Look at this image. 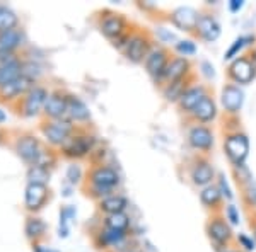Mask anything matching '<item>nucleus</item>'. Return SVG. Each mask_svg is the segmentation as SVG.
<instances>
[{"label": "nucleus", "instance_id": "nucleus-27", "mask_svg": "<svg viewBox=\"0 0 256 252\" xmlns=\"http://www.w3.org/2000/svg\"><path fill=\"white\" fill-rule=\"evenodd\" d=\"M24 234L32 244H40L44 239V234H46V223L36 215H30L26 218V223H24Z\"/></svg>", "mask_w": 256, "mask_h": 252}, {"label": "nucleus", "instance_id": "nucleus-34", "mask_svg": "<svg viewBox=\"0 0 256 252\" xmlns=\"http://www.w3.org/2000/svg\"><path fill=\"white\" fill-rule=\"evenodd\" d=\"M232 176H234V179H236V184L239 188H244L246 184L253 183V176H251V171L248 169L246 164L232 165Z\"/></svg>", "mask_w": 256, "mask_h": 252}, {"label": "nucleus", "instance_id": "nucleus-20", "mask_svg": "<svg viewBox=\"0 0 256 252\" xmlns=\"http://www.w3.org/2000/svg\"><path fill=\"white\" fill-rule=\"evenodd\" d=\"M195 36L198 39L205 41V43H214L220 36V24L214 17L210 12H200L196 22Z\"/></svg>", "mask_w": 256, "mask_h": 252}, {"label": "nucleus", "instance_id": "nucleus-35", "mask_svg": "<svg viewBox=\"0 0 256 252\" xmlns=\"http://www.w3.org/2000/svg\"><path fill=\"white\" fill-rule=\"evenodd\" d=\"M241 200L250 210H256V184L254 181L250 184H246L244 188H241Z\"/></svg>", "mask_w": 256, "mask_h": 252}, {"label": "nucleus", "instance_id": "nucleus-21", "mask_svg": "<svg viewBox=\"0 0 256 252\" xmlns=\"http://www.w3.org/2000/svg\"><path fill=\"white\" fill-rule=\"evenodd\" d=\"M210 94V89L208 85L205 84H198V82H195V84L190 87L186 92H184V96L180 99V102H178V109L181 111V113H184L186 116H190L192 114V111L195 109V107L200 104L202 101H204L205 97H207Z\"/></svg>", "mask_w": 256, "mask_h": 252}, {"label": "nucleus", "instance_id": "nucleus-12", "mask_svg": "<svg viewBox=\"0 0 256 252\" xmlns=\"http://www.w3.org/2000/svg\"><path fill=\"white\" fill-rule=\"evenodd\" d=\"M216 169H214L212 162L208 160L207 155H198L192 164V169H190V179H192V184L196 186V188L204 189L207 186L214 184L216 181Z\"/></svg>", "mask_w": 256, "mask_h": 252}, {"label": "nucleus", "instance_id": "nucleus-2", "mask_svg": "<svg viewBox=\"0 0 256 252\" xmlns=\"http://www.w3.org/2000/svg\"><path fill=\"white\" fill-rule=\"evenodd\" d=\"M16 152L20 159L30 167L41 165V167H52L55 164V157H52V150H46L38 138L31 133L20 135L16 142Z\"/></svg>", "mask_w": 256, "mask_h": 252}, {"label": "nucleus", "instance_id": "nucleus-7", "mask_svg": "<svg viewBox=\"0 0 256 252\" xmlns=\"http://www.w3.org/2000/svg\"><path fill=\"white\" fill-rule=\"evenodd\" d=\"M152 48H154V39H152L150 32L147 29H137L132 31L130 41L123 49V53L132 63H144Z\"/></svg>", "mask_w": 256, "mask_h": 252}, {"label": "nucleus", "instance_id": "nucleus-5", "mask_svg": "<svg viewBox=\"0 0 256 252\" xmlns=\"http://www.w3.org/2000/svg\"><path fill=\"white\" fill-rule=\"evenodd\" d=\"M224 154L230 165H242L250 155V138L242 130L224 135Z\"/></svg>", "mask_w": 256, "mask_h": 252}, {"label": "nucleus", "instance_id": "nucleus-9", "mask_svg": "<svg viewBox=\"0 0 256 252\" xmlns=\"http://www.w3.org/2000/svg\"><path fill=\"white\" fill-rule=\"evenodd\" d=\"M99 29L110 41L122 38L123 34L132 31L130 22H128L125 15L111 10H104L101 17H99Z\"/></svg>", "mask_w": 256, "mask_h": 252}, {"label": "nucleus", "instance_id": "nucleus-26", "mask_svg": "<svg viewBox=\"0 0 256 252\" xmlns=\"http://www.w3.org/2000/svg\"><path fill=\"white\" fill-rule=\"evenodd\" d=\"M24 41H26V36L19 27L0 32V53H16V49L24 44Z\"/></svg>", "mask_w": 256, "mask_h": 252}, {"label": "nucleus", "instance_id": "nucleus-18", "mask_svg": "<svg viewBox=\"0 0 256 252\" xmlns=\"http://www.w3.org/2000/svg\"><path fill=\"white\" fill-rule=\"evenodd\" d=\"M67 101L68 94L62 89H56L50 92V96L44 102L43 113L46 119H64L67 118Z\"/></svg>", "mask_w": 256, "mask_h": 252}, {"label": "nucleus", "instance_id": "nucleus-24", "mask_svg": "<svg viewBox=\"0 0 256 252\" xmlns=\"http://www.w3.org/2000/svg\"><path fill=\"white\" fill-rule=\"evenodd\" d=\"M200 203L204 205L205 210H208L212 215L222 213V203H224V196L218 191L217 184H210L207 188L200 189Z\"/></svg>", "mask_w": 256, "mask_h": 252}, {"label": "nucleus", "instance_id": "nucleus-29", "mask_svg": "<svg viewBox=\"0 0 256 252\" xmlns=\"http://www.w3.org/2000/svg\"><path fill=\"white\" fill-rule=\"evenodd\" d=\"M98 206L104 215H114V213H123L128 208V200L123 194H111V196L104 198V200L98 201Z\"/></svg>", "mask_w": 256, "mask_h": 252}, {"label": "nucleus", "instance_id": "nucleus-30", "mask_svg": "<svg viewBox=\"0 0 256 252\" xmlns=\"http://www.w3.org/2000/svg\"><path fill=\"white\" fill-rule=\"evenodd\" d=\"M130 217L123 213H114V215H104V220H102V227L111 230H118V232H126L130 230Z\"/></svg>", "mask_w": 256, "mask_h": 252}, {"label": "nucleus", "instance_id": "nucleus-8", "mask_svg": "<svg viewBox=\"0 0 256 252\" xmlns=\"http://www.w3.org/2000/svg\"><path fill=\"white\" fill-rule=\"evenodd\" d=\"M226 75L230 84H236L239 87L251 84L256 77V67L253 60H251V56L246 53V55H241L239 58L230 61L226 70Z\"/></svg>", "mask_w": 256, "mask_h": 252}, {"label": "nucleus", "instance_id": "nucleus-10", "mask_svg": "<svg viewBox=\"0 0 256 252\" xmlns=\"http://www.w3.org/2000/svg\"><path fill=\"white\" fill-rule=\"evenodd\" d=\"M171 51L166 46H154L152 51L148 53V56L144 61V67H146V72L148 73V77L156 82V84H160L162 80V75L166 72V67L171 60Z\"/></svg>", "mask_w": 256, "mask_h": 252}, {"label": "nucleus", "instance_id": "nucleus-16", "mask_svg": "<svg viewBox=\"0 0 256 252\" xmlns=\"http://www.w3.org/2000/svg\"><path fill=\"white\" fill-rule=\"evenodd\" d=\"M50 200V189L46 184H28L24 193V208L31 215L38 213L46 206Z\"/></svg>", "mask_w": 256, "mask_h": 252}, {"label": "nucleus", "instance_id": "nucleus-15", "mask_svg": "<svg viewBox=\"0 0 256 252\" xmlns=\"http://www.w3.org/2000/svg\"><path fill=\"white\" fill-rule=\"evenodd\" d=\"M198 15H200V12L195 10L193 7H178V9L169 12V22L180 31L195 36Z\"/></svg>", "mask_w": 256, "mask_h": 252}, {"label": "nucleus", "instance_id": "nucleus-38", "mask_svg": "<svg viewBox=\"0 0 256 252\" xmlns=\"http://www.w3.org/2000/svg\"><path fill=\"white\" fill-rule=\"evenodd\" d=\"M217 188H218V191L222 193L224 200L232 201V198H234L232 189H230V188H229V184H227V181H226V176H224V174H218V176H217Z\"/></svg>", "mask_w": 256, "mask_h": 252}, {"label": "nucleus", "instance_id": "nucleus-44", "mask_svg": "<svg viewBox=\"0 0 256 252\" xmlns=\"http://www.w3.org/2000/svg\"><path fill=\"white\" fill-rule=\"evenodd\" d=\"M250 227H251V230H253V239L256 242V210L253 213H250Z\"/></svg>", "mask_w": 256, "mask_h": 252}, {"label": "nucleus", "instance_id": "nucleus-31", "mask_svg": "<svg viewBox=\"0 0 256 252\" xmlns=\"http://www.w3.org/2000/svg\"><path fill=\"white\" fill-rule=\"evenodd\" d=\"M254 39H256L254 36H241V38H238L229 48H227V51L224 53V60L226 61H234L236 58H239V56H241L239 53L244 49V46L251 44L250 41H254Z\"/></svg>", "mask_w": 256, "mask_h": 252}, {"label": "nucleus", "instance_id": "nucleus-42", "mask_svg": "<svg viewBox=\"0 0 256 252\" xmlns=\"http://www.w3.org/2000/svg\"><path fill=\"white\" fill-rule=\"evenodd\" d=\"M67 179H68V183H70V184L80 183V179H82V171H80V167H79L77 164H70V165H68V169H67Z\"/></svg>", "mask_w": 256, "mask_h": 252}, {"label": "nucleus", "instance_id": "nucleus-48", "mask_svg": "<svg viewBox=\"0 0 256 252\" xmlns=\"http://www.w3.org/2000/svg\"><path fill=\"white\" fill-rule=\"evenodd\" d=\"M6 119H7V114L4 113L2 109H0V123H4V121H6Z\"/></svg>", "mask_w": 256, "mask_h": 252}, {"label": "nucleus", "instance_id": "nucleus-28", "mask_svg": "<svg viewBox=\"0 0 256 252\" xmlns=\"http://www.w3.org/2000/svg\"><path fill=\"white\" fill-rule=\"evenodd\" d=\"M24 75V61L20 58H16L14 61L0 67V89L6 87L7 84L18 80L19 77Z\"/></svg>", "mask_w": 256, "mask_h": 252}, {"label": "nucleus", "instance_id": "nucleus-19", "mask_svg": "<svg viewBox=\"0 0 256 252\" xmlns=\"http://www.w3.org/2000/svg\"><path fill=\"white\" fill-rule=\"evenodd\" d=\"M217 116H218V106H217V102L212 94H208V96L192 111V114H190L188 118H190V121H193V125H207L208 126L210 123L216 121Z\"/></svg>", "mask_w": 256, "mask_h": 252}, {"label": "nucleus", "instance_id": "nucleus-41", "mask_svg": "<svg viewBox=\"0 0 256 252\" xmlns=\"http://www.w3.org/2000/svg\"><path fill=\"white\" fill-rule=\"evenodd\" d=\"M236 241L239 244V247H242V249L248 251V252H253L256 249L254 239L250 237V235H246V234H239L238 237H236Z\"/></svg>", "mask_w": 256, "mask_h": 252}, {"label": "nucleus", "instance_id": "nucleus-45", "mask_svg": "<svg viewBox=\"0 0 256 252\" xmlns=\"http://www.w3.org/2000/svg\"><path fill=\"white\" fill-rule=\"evenodd\" d=\"M32 251L34 252H58V251L50 249V247H41L40 244H32Z\"/></svg>", "mask_w": 256, "mask_h": 252}, {"label": "nucleus", "instance_id": "nucleus-40", "mask_svg": "<svg viewBox=\"0 0 256 252\" xmlns=\"http://www.w3.org/2000/svg\"><path fill=\"white\" fill-rule=\"evenodd\" d=\"M224 217H226V220L229 222V225H239V212H238L236 205H232V203L227 205L224 210Z\"/></svg>", "mask_w": 256, "mask_h": 252}, {"label": "nucleus", "instance_id": "nucleus-36", "mask_svg": "<svg viewBox=\"0 0 256 252\" xmlns=\"http://www.w3.org/2000/svg\"><path fill=\"white\" fill-rule=\"evenodd\" d=\"M174 51L178 53V56L188 58V56L196 53V44H195V41H192V39H180L174 44Z\"/></svg>", "mask_w": 256, "mask_h": 252}, {"label": "nucleus", "instance_id": "nucleus-22", "mask_svg": "<svg viewBox=\"0 0 256 252\" xmlns=\"http://www.w3.org/2000/svg\"><path fill=\"white\" fill-rule=\"evenodd\" d=\"M34 82L31 78H28L26 75L19 77L18 80L7 84L6 87L0 89V101L4 102H14V101H20L24 96H26L30 90L34 87Z\"/></svg>", "mask_w": 256, "mask_h": 252}, {"label": "nucleus", "instance_id": "nucleus-49", "mask_svg": "<svg viewBox=\"0 0 256 252\" xmlns=\"http://www.w3.org/2000/svg\"><path fill=\"white\" fill-rule=\"evenodd\" d=\"M222 252H241V251H234V249H226V251H222Z\"/></svg>", "mask_w": 256, "mask_h": 252}, {"label": "nucleus", "instance_id": "nucleus-32", "mask_svg": "<svg viewBox=\"0 0 256 252\" xmlns=\"http://www.w3.org/2000/svg\"><path fill=\"white\" fill-rule=\"evenodd\" d=\"M28 179H30V184H46L50 181L48 167L32 165V167L28 169Z\"/></svg>", "mask_w": 256, "mask_h": 252}, {"label": "nucleus", "instance_id": "nucleus-33", "mask_svg": "<svg viewBox=\"0 0 256 252\" xmlns=\"http://www.w3.org/2000/svg\"><path fill=\"white\" fill-rule=\"evenodd\" d=\"M18 15L14 14L10 9H7L6 5H0V32L12 29V27H18Z\"/></svg>", "mask_w": 256, "mask_h": 252}, {"label": "nucleus", "instance_id": "nucleus-14", "mask_svg": "<svg viewBox=\"0 0 256 252\" xmlns=\"http://www.w3.org/2000/svg\"><path fill=\"white\" fill-rule=\"evenodd\" d=\"M242 102H244V92L236 84H226L220 92V106L226 116H239Z\"/></svg>", "mask_w": 256, "mask_h": 252}, {"label": "nucleus", "instance_id": "nucleus-17", "mask_svg": "<svg viewBox=\"0 0 256 252\" xmlns=\"http://www.w3.org/2000/svg\"><path fill=\"white\" fill-rule=\"evenodd\" d=\"M193 73V63L190 61V58H184V56H178V55H172L171 60H169L168 67H166V72L162 75V80H160L159 85H166V84H171L174 80H180V78H184L188 75Z\"/></svg>", "mask_w": 256, "mask_h": 252}, {"label": "nucleus", "instance_id": "nucleus-11", "mask_svg": "<svg viewBox=\"0 0 256 252\" xmlns=\"http://www.w3.org/2000/svg\"><path fill=\"white\" fill-rule=\"evenodd\" d=\"M214 130L207 125H192L186 133L188 145L200 155H208L214 148Z\"/></svg>", "mask_w": 256, "mask_h": 252}, {"label": "nucleus", "instance_id": "nucleus-43", "mask_svg": "<svg viewBox=\"0 0 256 252\" xmlns=\"http://www.w3.org/2000/svg\"><path fill=\"white\" fill-rule=\"evenodd\" d=\"M242 5H244V2L242 0H230L229 2V10L230 12H238L242 9Z\"/></svg>", "mask_w": 256, "mask_h": 252}, {"label": "nucleus", "instance_id": "nucleus-3", "mask_svg": "<svg viewBox=\"0 0 256 252\" xmlns=\"http://www.w3.org/2000/svg\"><path fill=\"white\" fill-rule=\"evenodd\" d=\"M96 135L90 133L88 128H79L74 131L72 136L60 147V152L64 157L72 160L86 159V157L92 155V152L96 150Z\"/></svg>", "mask_w": 256, "mask_h": 252}, {"label": "nucleus", "instance_id": "nucleus-25", "mask_svg": "<svg viewBox=\"0 0 256 252\" xmlns=\"http://www.w3.org/2000/svg\"><path fill=\"white\" fill-rule=\"evenodd\" d=\"M67 119H70L72 123H88L90 121V111L89 107L84 104V101H80V97L68 94V101H67Z\"/></svg>", "mask_w": 256, "mask_h": 252}, {"label": "nucleus", "instance_id": "nucleus-23", "mask_svg": "<svg viewBox=\"0 0 256 252\" xmlns=\"http://www.w3.org/2000/svg\"><path fill=\"white\" fill-rule=\"evenodd\" d=\"M195 82H196V77H195V73H192V75H188L184 78H180V80H174V82H171V84H166L162 87L164 101L169 102V104H178L180 99L184 96V92H186Z\"/></svg>", "mask_w": 256, "mask_h": 252}, {"label": "nucleus", "instance_id": "nucleus-50", "mask_svg": "<svg viewBox=\"0 0 256 252\" xmlns=\"http://www.w3.org/2000/svg\"><path fill=\"white\" fill-rule=\"evenodd\" d=\"M0 142H2V133H0Z\"/></svg>", "mask_w": 256, "mask_h": 252}, {"label": "nucleus", "instance_id": "nucleus-39", "mask_svg": "<svg viewBox=\"0 0 256 252\" xmlns=\"http://www.w3.org/2000/svg\"><path fill=\"white\" fill-rule=\"evenodd\" d=\"M156 34H158V39L164 44H172V46H174L178 43L176 36L172 34L171 31H168L166 27H158V29H156Z\"/></svg>", "mask_w": 256, "mask_h": 252}, {"label": "nucleus", "instance_id": "nucleus-1", "mask_svg": "<svg viewBox=\"0 0 256 252\" xmlns=\"http://www.w3.org/2000/svg\"><path fill=\"white\" fill-rule=\"evenodd\" d=\"M86 183H88L89 196L101 201L104 198L111 196V194H114V189L120 184V174L116 169L111 167V165H92L88 172Z\"/></svg>", "mask_w": 256, "mask_h": 252}, {"label": "nucleus", "instance_id": "nucleus-37", "mask_svg": "<svg viewBox=\"0 0 256 252\" xmlns=\"http://www.w3.org/2000/svg\"><path fill=\"white\" fill-rule=\"evenodd\" d=\"M76 217V210L72 206H65L60 210V237H67L68 235V223Z\"/></svg>", "mask_w": 256, "mask_h": 252}, {"label": "nucleus", "instance_id": "nucleus-6", "mask_svg": "<svg viewBox=\"0 0 256 252\" xmlns=\"http://www.w3.org/2000/svg\"><path fill=\"white\" fill-rule=\"evenodd\" d=\"M41 133L46 138V142L52 147H62L65 142L72 136L74 131L77 130V125H74L70 119H44L41 123Z\"/></svg>", "mask_w": 256, "mask_h": 252}, {"label": "nucleus", "instance_id": "nucleus-46", "mask_svg": "<svg viewBox=\"0 0 256 252\" xmlns=\"http://www.w3.org/2000/svg\"><path fill=\"white\" fill-rule=\"evenodd\" d=\"M248 55L251 56V60H253V63H254V67H256V46L251 49V53H248Z\"/></svg>", "mask_w": 256, "mask_h": 252}, {"label": "nucleus", "instance_id": "nucleus-47", "mask_svg": "<svg viewBox=\"0 0 256 252\" xmlns=\"http://www.w3.org/2000/svg\"><path fill=\"white\" fill-rule=\"evenodd\" d=\"M123 252H144L142 249H138V247H130V249L123 251Z\"/></svg>", "mask_w": 256, "mask_h": 252}, {"label": "nucleus", "instance_id": "nucleus-13", "mask_svg": "<svg viewBox=\"0 0 256 252\" xmlns=\"http://www.w3.org/2000/svg\"><path fill=\"white\" fill-rule=\"evenodd\" d=\"M48 96H50V92L46 87H43V85H34V87L19 101V114H22V116H26V118L36 116L40 111H43Z\"/></svg>", "mask_w": 256, "mask_h": 252}, {"label": "nucleus", "instance_id": "nucleus-4", "mask_svg": "<svg viewBox=\"0 0 256 252\" xmlns=\"http://www.w3.org/2000/svg\"><path fill=\"white\" fill-rule=\"evenodd\" d=\"M205 232H207L208 241L214 244V247L218 251H226L234 242V232L230 229L229 222L222 213L210 215L207 225H205Z\"/></svg>", "mask_w": 256, "mask_h": 252}]
</instances>
